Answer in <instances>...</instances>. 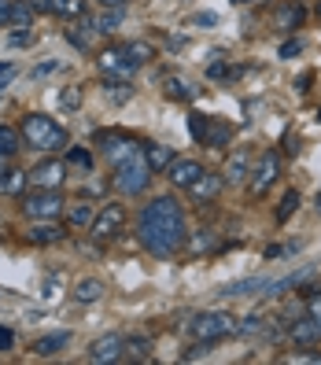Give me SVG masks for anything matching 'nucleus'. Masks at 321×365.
<instances>
[{
	"instance_id": "obj_12",
	"label": "nucleus",
	"mask_w": 321,
	"mask_h": 365,
	"mask_svg": "<svg viewBox=\"0 0 321 365\" xmlns=\"http://www.w3.org/2000/svg\"><path fill=\"white\" fill-rule=\"evenodd\" d=\"M237 336H248V339H266V343H277L281 339V329L273 325V317H263V314H251L237 325Z\"/></svg>"
},
{
	"instance_id": "obj_23",
	"label": "nucleus",
	"mask_w": 321,
	"mask_h": 365,
	"mask_svg": "<svg viewBox=\"0 0 321 365\" xmlns=\"http://www.w3.org/2000/svg\"><path fill=\"white\" fill-rule=\"evenodd\" d=\"M71 343V332H52V336H41L37 343H34V354L37 358H56L63 347Z\"/></svg>"
},
{
	"instance_id": "obj_60",
	"label": "nucleus",
	"mask_w": 321,
	"mask_h": 365,
	"mask_svg": "<svg viewBox=\"0 0 321 365\" xmlns=\"http://www.w3.org/2000/svg\"><path fill=\"white\" fill-rule=\"evenodd\" d=\"M317 122H321V111H317Z\"/></svg>"
},
{
	"instance_id": "obj_11",
	"label": "nucleus",
	"mask_w": 321,
	"mask_h": 365,
	"mask_svg": "<svg viewBox=\"0 0 321 365\" xmlns=\"http://www.w3.org/2000/svg\"><path fill=\"white\" fill-rule=\"evenodd\" d=\"M67 163H59L56 155L41 159L34 170H30V188H59L63 181H67Z\"/></svg>"
},
{
	"instance_id": "obj_5",
	"label": "nucleus",
	"mask_w": 321,
	"mask_h": 365,
	"mask_svg": "<svg viewBox=\"0 0 321 365\" xmlns=\"http://www.w3.org/2000/svg\"><path fill=\"white\" fill-rule=\"evenodd\" d=\"M96 144H100V152L107 155L111 166H122L126 159H133V155L144 152V140H137L133 133H122V130H100Z\"/></svg>"
},
{
	"instance_id": "obj_7",
	"label": "nucleus",
	"mask_w": 321,
	"mask_h": 365,
	"mask_svg": "<svg viewBox=\"0 0 321 365\" xmlns=\"http://www.w3.org/2000/svg\"><path fill=\"white\" fill-rule=\"evenodd\" d=\"M126 222H130V214H126L122 203H103L96 210L93 225H89V236L96 244H111V240H118V236L126 232Z\"/></svg>"
},
{
	"instance_id": "obj_29",
	"label": "nucleus",
	"mask_w": 321,
	"mask_h": 365,
	"mask_svg": "<svg viewBox=\"0 0 321 365\" xmlns=\"http://www.w3.org/2000/svg\"><path fill=\"white\" fill-rule=\"evenodd\" d=\"M30 23H34V4H30V0H15V4H11V15H8V26L30 30Z\"/></svg>"
},
{
	"instance_id": "obj_31",
	"label": "nucleus",
	"mask_w": 321,
	"mask_h": 365,
	"mask_svg": "<svg viewBox=\"0 0 321 365\" xmlns=\"http://www.w3.org/2000/svg\"><path fill=\"white\" fill-rule=\"evenodd\" d=\"M299 203H303V196H299V188H288L285 196H281V207H277V222L285 225V222L292 218V214L299 210Z\"/></svg>"
},
{
	"instance_id": "obj_38",
	"label": "nucleus",
	"mask_w": 321,
	"mask_h": 365,
	"mask_svg": "<svg viewBox=\"0 0 321 365\" xmlns=\"http://www.w3.org/2000/svg\"><path fill=\"white\" fill-rule=\"evenodd\" d=\"M59 107L63 111H78L81 107V85H67V89L59 93Z\"/></svg>"
},
{
	"instance_id": "obj_8",
	"label": "nucleus",
	"mask_w": 321,
	"mask_h": 365,
	"mask_svg": "<svg viewBox=\"0 0 321 365\" xmlns=\"http://www.w3.org/2000/svg\"><path fill=\"white\" fill-rule=\"evenodd\" d=\"M281 178V155L277 152H263L259 159L251 163V174H248V192L255 200L266 196V192L273 188V181Z\"/></svg>"
},
{
	"instance_id": "obj_30",
	"label": "nucleus",
	"mask_w": 321,
	"mask_h": 365,
	"mask_svg": "<svg viewBox=\"0 0 321 365\" xmlns=\"http://www.w3.org/2000/svg\"><path fill=\"white\" fill-rule=\"evenodd\" d=\"M229 140H233V130H229V125L210 118V125H207V140H203V144H207V148H225Z\"/></svg>"
},
{
	"instance_id": "obj_47",
	"label": "nucleus",
	"mask_w": 321,
	"mask_h": 365,
	"mask_svg": "<svg viewBox=\"0 0 321 365\" xmlns=\"http://www.w3.org/2000/svg\"><path fill=\"white\" fill-rule=\"evenodd\" d=\"M15 74H19V67H11V63H0V89H4Z\"/></svg>"
},
{
	"instance_id": "obj_55",
	"label": "nucleus",
	"mask_w": 321,
	"mask_h": 365,
	"mask_svg": "<svg viewBox=\"0 0 321 365\" xmlns=\"http://www.w3.org/2000/svg\"><path fill=\"white\" fill-rule=\"evenodd\" d=\"M100 4H103V8H126L130 0H100Z\"/></svg>"
},
{
	"instance_id": "obj_6",
	"label": "nucleus",
	"mask_w": 321,
	"mask_h": 365,
	"mask_svg": "<svg viewBox=\"0 0 321 365\" xmlns=\"http://www.w3.org/2000/svg\"><path fill=\"white\" fill-rule=\"evenodd\" d=\"M148 181H152V166H148L144 152L126 159L122 166H115V188L122 192V196H144Z\"/></svg>"
},
{
	"instance_id": "obj_10",
	"label": "nucleus",
	"mask_w": 321,
	"mask_h": 365,
	"mask_svg": "<svg viewBox=\"0 0 321 365\" xmlns=\"http://www.w3.org/2000/svg\"><path fill=\"white\" fill-rule=\"evenodd\" d=\"M85 358H89L93 365H115V361H126V336L107 332V336L93 339V343H89V351H85Z\"/></svg>"
},
{
	"instance_id": "obj_19",
	"label": "nucleus",
	"mask_w": 321,
	"mask_h": 365,
	"mask_svg": "<svg viewBox=\"0 0 321 365\" xmlns=\"http://www.w3.org/2000/svg\"><path fill=\"white\" fill-rule=\"evenodd\" d=\"M248 174H251V155L244 152V148H237V152L229 155V163H225V185H244L248 181Z\"/></svg>"
},
{
	"instance_id": "obj_41",
	"label": "nucleus",
	"mask_w": 321,
	"mask_h": 365,
	"mask_svg": "<svg viewBox=\"0 0 321 365\" xmlns=\"http://www.w3.org/2000/svg\"><path fill=\"white\" fill-rule=\"evenodd\" d=\"M281 148H285V155H299V133L295 130H285V137H281Z\"/></svg>"
},
{
	"instance_id": "obj_33",
	"label": "nucleus",
	"mask_w": 321,
	"mask_h": 365,
	"mask_svg": "<svg viewBox=\"0 0 321 365\" xmlns=\"http://www.w3.org/2000/svg\"><path fill=\"white\" fill-rule=\"evenodd\" d=\"M122 19H126L122 8H107V11L96 19V30H100V34H115V30L122 26Z\"/></svg>"
},
{
	"instance_id": "obj_44",
	"label": "nucleus",
	"mask_w": 321,
	"mask_h": 365,
	"mask_svg": "<svg viewBox=\"0 0 321 365\" xmlns=\"http://www.w3.org/2000/svg\"><path fill=\"white\" fill-rule=\"evenodd\" d=\"M281 361H310V365H321V351H303V354H288Z\"/></svg>"
},
{
	"instance_id": "obj_13",
	"label": "nucleus",
	"mask_w": 321,
	"mask_h": 365,
	"mask_svg": "<svg viewBox=\"0 0 321 365\" xmlns=\"http://www.w3.org/2000/svg\"><path fill=\"white\" fill-rule=\"evenodd\" d=\"M222 188H225V178H222V174H210V170H203V174L188 185V196L196 200V203H210V200H218V196H222Z\"/></svg>"
},
{
	"instance_id": "obj_32",
	"label": "nucleus",
	"mask_w": 321,
	"mask_h": 365,
	"mask_svg": "<svg viewBox=\"0 0 321 365\" xmlns=\"http://www.w3.org/2000/svg\"><path fill=\"white\" fill-rule=\"evenodd\" d=\"M30 185V170H8V181H4V196H23Z\"/></svg>"
},
{
	"instance_id": "obj_1",
	"label": "nucleus",
	"mask_w": 321,
	"mask_h": 365,
	"mask_svg": "<svg viewBox=\"0 0 321 365\" xmlns=\"http://www.w3.org/2000/svg\"><path fill=\"white\" fill-rule=\"evenodd\" d=\"M137 236H141L148 255H156V259H174V255L188 244V222H185L181 203L174 196H156L141 210Z\"/></svg>"
},
{
	"instance_id": "obj_18",
	"label": "nucleus",
	"mask_w": 321,
	"mask_h": 365,
	"mask_svg": "<svg viewBox=\"0 0 321 365\" xmlns=\"http://www.w3.org/2000/svg\"><path fill=\"white\" fill-rule=\"evenodd\" d=\"M144 159H148V166H152V174H166L170 163H174L178 155H174V148H170V144H152V140H144Z\"/></svg>"
},
{
	"instance_id": "obj_53",
	"label": "nucleus",
	"mask_w": 321,
	"mask_h": 365,
	"mask_svg": "<svg viewBox=\"0 0 321 365\" xmlns=\"http://www.w3.org/2000/svg\"><path fill=\"white\" fill-rule=\"evenodd\" d=\"M56 292H59V281H56V284H52V281H45V292H41V295H45V299H52Z\"/></svg>"
},
{
	"instance_id": "obj_28",
	"label": "nucleus",
	"mask_w": 321,
	"mask_h": 365,
	"mask_svg": "<svg viewBox=\"0 0 321 365\" xmlns=\"http://www.w3.org/2000/svg\"><path fill=\"white\" fill-rule=\"evenodd\" d=\"M19 148H23V130H11V125H0V159H11Z\"/></svg>"
},
{
	"instance_id": "obj_51",
	"label": "nucleus",
	"mask_w": 321,
	"mask_h": 365,
	"mask_svg": "<svg viewBox=\"0 0 321 365\" xmlns=\"http://www.w3.org/2000/svg\"><path fill=\"white\" fill-rule=\"evenodd\" d=\"M11 343H15L11 329H0V351H11Z\"/></svg>"
},
{
	"instance_id": "obj_48",
	"label": "nucleus",
	"mask_w": 321,
	"mask_h": 365,
	"mask_svg": "<svg viewBox=\"0 0 321 365\" xmlns=\"http://www.w3.org/2000/svg\"><path fill=\"white\" fill-rule=\"evenodd\" d=\"M34 4V11H41V15H52L56 11V0H30Z\"/></svg>"
},
{
	"instance_id": "obj_3",
	"label": "nucleus",
	"mask_w": 321,
	"mask_h": 365,
	"mask_svg": "<svg viewBox=\"0 0 321 365\" xmlns=\"http://www.w3.org/2000/svg\"><path fill=\"white\" fill-rule=\"evenodd\" d=\"M19 207L30 222H56L67 214V200L59 196V188H30L19 196Z\"/></svg>"
},
{
	"instance_id": "obj_45",
	"label": "nucleus",
	"mask_w": 321,
	"mask_h": 365,
	"mask_svg": "<svg viewBox=\"0 0 321 365\" xmlns=\"http://www.w3.org/2000/svg\"><path fill=\"white\" fill-rule=\"evenodd\" d=\"M299 52H303V41H285L277 56H281V59H292V56H299Z\"/></svg>"
},
{
	"instance_id": "obj_22",
	"label": "nucleus",
	"mask_w": 321,
	"mask_h": 365,
	"mask_svg": "<svg viewBox=\"0 0 321 365\" xmlns=\"http://www.w3.org/2000/svg\"><path fill=\"white\" fill-rule=\"evenodd\" d=\"M96 218V210L89 200H78V203H67V229H89Z\"/></svg>"
},
{
	"instance_id": "obj_26",
	"label": "nucleus",
	"mask_w": 321,
	"mask_h": 365,
	"mask_svg": "<svg viewBox=\"0 0 321 365\" xmlns=\"http://www.w3.org/2000/svg\"><path fill=\"white\" fill-rule=\"evenodd\" d=\"M126 361H152V339L148 336L126 339Z\"/></svg>"
},
{
	"instance_id": "obj_50",
	"label": "nucleus",
	"mask_w": 321,
	"mask_h": 365,
	"mask_svg": "<svg viewBox=\"0 0 321 365\" xmlns=\"http://www.w3.org/2000/svg\"><path fill=\"white\" fill-rule=\"evenodd\" d=\"M30 41H34L30 30H15V34H11V45H30Z\"/></svg>"
},
{
	"instance_id": "obj_17",
	"label": "nucleus",
	"mask_w": 321,
	"mask_h": 365,
	"mask_svg": "<svg viewBox=\"0 0 321 365\" xmlns=\"http://www.w3.org/2000/svg\"><path fill=\"white\" fill-rule=\"evenodd\" d=\"M303 19H307V8L299 4V0H288V4L277 8V15H273V26L288 34V30H295V26H303Z\"/></svg>"
},
{
	"instance_id": "obj_37",
	"label": "nucleus",
	"mask_w": 321,
	"mask_h": 365,
	"mask_svg": "<svg viewBox=\"0 0 321 365\" xmlns=\"http://www.w3.org/2000/svg\"><path fill=\"white\" fill-rule=\"evenodd\" d=\"M126 52H130V59L137 63V67H141V63H148V59L156 56V48L148 45V41H130V45H126Z\"/></svg>"
},
{
	"instance_id": "obj_34",
	"label": "nucleus",
	"mask_w": 321,
	"mask_h": 365,
	"mask_svg": "<svg viewBox=\"0 0 321 365\" xmlns=\"http://www.w3.org/2000/svg\"><path fill=\"white\" fill-rule=\"evenodd\" d=\"M244 67H229V63H210L207 67V78L210 81H233V78H240Z\"/></svg>"
},
{
	"instance_id": "obj_59",
	"label": "nucleus",
	"mask_w": 321,
	"mask_h": 365,
	"mask_svg": "<svg viewBox=\"0 0 321 365\" xmlns=\"http://www.w3.org/2000/svg\"><path fill=\"white\" fill-rule=\"evenodd\" d=\"M233 4H244V0H233Z\"/></svg>"
},
{
	"instance_id": "obj_58",
	"label": "nucleus",
	"mask_w": 321,
	"mask_h": 365,
	"mask_svg": "<svg viewBox=\"0 0 321 365\" xmlns=\"http://www.w3.org/2000/svg\"><path fill=\"white\" fill-rule=\"evenodd\" d=\"M314 11H317V19H321V0H317V4H314Z\"/></svg>"
},
{
	"instance_id": "obj_36",
	"label": "nucleus",
	"mask_w": 321,
	"mask_h": 365,
	"mask_svg": "<svg viewBox=\"0 0 321 365\" xmlns=\"http://www.w3.org/2000/svg\"><path fill=\"white\" fill-rule=\"evenodd\" d=\"M163 93H166L170 100H192V96H196V89H192V85H185L181 78H170Z\"/></svg>"
},
{
	"instance_id": "obj_35",
	"label": "nucleus",
	"mask_w": 321,
	"mask_h": 365,
	"mask_svg": "<svg viewBox=\"0 0 321 365\" xmlns=\"http://www.w3.org/2000/svg\"><path fill=\"white\" fill-rule=\"evenodd\" d=\"M103 93H107V100H115V103H126V100H133V89H130V85H126V81H111V78H107Z\"/></svg>"
},
{
	"instance_id": "obj_15",
	"label": "nucleus",
	"mask_w": 321,
	"mask_h": 365,
	"mask_svg": "<svg viewBox=\"0 0 321 365\" xmlns=\"http://www.w3.org/2000/svg\"><path fill=\"white\" fill-rule=\"evenodd\" d=\"M26 240L37 244V247H49V244H59L67 240V222H34V229L26 232Z\"/></svg>"
},
{
	"instance_id": "obj_14",
	"label": "nucleus",
	"mask_w": 321,
	"mask_h": 365,
	"mask_svg": "<svg viewBox=\"0 0 321 365\" xmlns=\"http://www.w3.org/2000/svg\"><path fill=\"white\" fill-rule=\"evenodd\" d=\"M295 347H314V343H321V325L307 314V317H299V321H288V332H285Z\"/></svg>"
},
{
	"instance_id": "obj_27",
	"label": "nucleus",
	"mask_w": 321,
	"mask_h": 365,
	"mask_svg": "<svg viewBox=\"0 0 321 365\" xmlns=\"http://www.w3.org/2000/svg\"><path fill=\"white\" fill-rule=\"evenodd\" d=\"M63 163H67L71 170H81V174H93V152H89V148L71 144V148H67V159H63Z\"/></svg>"
},
{
	"instance_id": "obj_54",
	"label": "nucleus",
	"mask_w": 321,
	"mask_h": 365,
	"mask_svg": "<svg viewBox=\"0 0 321 365\" xmlns=\"http://www.w3.org/2000/svg\"><path fill=\"white\" fill-rule=\"evenodd\" d=\"M310 78H314V74H303V78H299V85H295V89H299V93H307V89H310Z\"/></svg>"
},
{
	"instance_id": "obj_24",
	"label": "nucleus",
	"mask_w": 321,
	"mask_h": 365,
	"mask_svg": "<svg viewBox=\"0 0 321 365\" xmlns=\"http://www.w3.org/2000/svg\"><path fill=\"white\" fill-rule=\"evenodd\" d=\"M103 281L100 277H81V281L74 284V299L78 303H96V299H103Z\"/></svg>"
},
{
	"instance_id": "obj_49",
	"label": "nucleus",
	"mask_w": 321,
	"mask_h": 365,
	"mask_svg": "<svg viewBox=\"0 0 321 365\" xmlns=\"http://www.w3.org/2000/svg\"><path fill=\"white\" fill-rule=\"evenodd\" d=\"M59 67H63V63H41V67L34 71V78H45V74H56Z\"/></svg>"
},
{
	"instance_id": "obj_4",
	"label": "nucleus",
	"mask_w": 321,
	"mask_h": 365,
	"mask_svg": "<svg viewBox=\"0 0 321 365\" xmlns=\"http://www.w3.org/2000/svg\"><path fill=\"white\" fill-rule=\"evenodd\" d=\"M237 325H240V317H233L229 310H203L188 321V332H192V339L218 343V339L237 336Z\"/></svg>"
},
{
	"instance_id": "obj_16",
	"label": "nucleus",
	"mask_w": 321,
	"mask_h": 365,
	"mask_svg": "<svg viewBox=\"0 0 321 365\" xmlns=\"http://www.w3.org/2000/svg\"><path fill=\"white\" fill-rule=\"evenodd\" d=\"M200 174H203V163H196V159H181V155L170 163V170H166L170 185H174V188H185V192H188V185L196 181Z\"/></svg>"
},
{
	"instance_id": "obj_43",
	"label": "nucleus",
	"mask_w": 321,
	"mask_h": 365,
	"mask_svg": "<svg viewBox=\"0 0 321 365\" xmlns=\"http://www.w3.org/2000/svg\"><path fill=\"white\" fill-rule=\"evenodd\" d=\"M307 314L321 325V292H310V295H307Z\"/></svg>"
},
{
	"instance_id": "obj_21",
	"label": "nucleus",
	"mask_w": 321,
	"mask_h": 365,
	"mask_svg": "<svg viewBox=\"0 0 321 365\" xmlns=\"http://www.w3.org/2000/svg\"><path fill=\"white\" fill-rule=\"evenodd\" d=\"M266 288H270L266 277H248V281H233V284H225L218 295H225V299H240V295H266Z\"/></svg>"
},
{
	"instance_id": "obj_40",
	"label": "nucleus",
	"mask_w": 321,
	"mask_h": 365,
	"mask_svg": "<svg viewBox=\"0 0 321 365\" xmlns=\"http://www.w3.org/2000/svg\"><path fill=\"white\" fill-rule=\"evenodd\" d=\"M207 125H210L207 115H188V133H192V140H196V144L207 140Z\"/></svg>"
},
{
	"instance_id": "obj_39",
	"label": "nucleus",
	"mask_w": 321,
	"mask_h": 365,
	"mask_svg": "<svg viewBox=\"0 0 321 365\" xmlns=\"http://www.w3.org/2000/svg\"><path fill=\"white\" fill-rule=\"evenodd\" d=\"M85 11V0H56V11L52 15H59V19H78Z\"/></svg>"
},
{
	"instance_id": "obj_57",
	"label": "nucleus",
	"mask_w": 321,
	"mask_h": 365,
	"mask_svg": "<svg viewBox=\"0 0 321 365\" xmlns=\"http://www.w3.org/2000/svg\"><path fill=\"white\" fill-rule=\"evenodd\" d=\"M314 210L321 214V192H317V196H314Z\"/></svg>"
},
{
	"instance_id": "obj_52",
	"label": "nucleus",
	"mask_w": 321,
	"mask_h": 365,
	"mask_svg": "<svg viewBox=\"0 0 321 365\" xmlns=\"http://www.w3.org/2000/svg\"><path fill=\"white\" fill-rule=\"evenodd\" d=\"M11 4H15V0H0V26H8V15H11Z\"/></svg>"
},
{
	"instance_id": "obj_9",
	"label": "nucleus",
	"mask_w": 321,
	"mask_h": 365,
	"mask_svg": "<svg viewBox=\"0 0 321 365\" xmlns=\"http://www.w3.org/2000/svg\"><path fill=\"white\" fill-rule=\"evenodd\" d=\"M96 67H100V74L103 78H115V81H130L133 78V71H137V63L130 59V52H126V45H111V48H103L100 56H96Z\"/></svg>"
},
{
	"instance_id": "obj_42",
	"label": "nucleus",
	"mask_w": 321,
	"mask_h": 365,
	"mask_svg": "<svg viewBox=\"0 0 321 365\" xmlns=\"http://www.w3.org/2000/svg\"><path fill=\"white\" fill-rule=\"evenodd\" d=\"M207 351H210V343L196 339V343H192V347L185 351V361H200V358H207Z\"/></svg>"
},
{
	"instance_id": "obj_56",
	"label": "nucleus",
	"mask_w": 321,
	"mask_h": 365,
	"mask_svg": "<svg viewBox=\"0 0 321 365\" xmlns=\"http://www.w3.org/2000/svg\"><path fill=\"white\" fill-rule=\"evenodd\" d=\"M4 181H8V166H4V159H0V192H4Z\"/></svg>"
},
{
	"instance_id": "obj_46",
	"label": "nucleus",
	"mask_w": 321,
	"mask_h": 365,
	"mask_svg": "<svg viewBox=\"0 0 321 365\" xmlns=\"http://www.w3.org/2000/svg\"><path fill=\"white\" fill-rule=\"evenodd\" d=\"M192 23L203 26V30H210V26H218V15H214V11H200L196 19H192Z\"/></svg>"
},
{
	"instance_id": "obj_25",
	"label": "nucleus",
	"mask_w": 321,
	"mask_h": 365,
	"mask_svg": "<svg viewBox=\"0 0 321 365\" xmlns=\"http://www.w3.org/2000/svg\"><path fill=\"white\" fill-rule=\"evenodd\" d=\"M192 255H207L218 247V236H214V229H200V232H188V244H185Z\"/></svg>"
},
{
	"instance_id": "obj_20",
	"label": "nucleus",
	"mask_w": 321,
	"mask_h": 365,
	"mask_svg": "<svg viewBox=\"0 0 321 365\" xmlns=\"http://www.w3.org/2000/svg\"><path fill=\"white\" fill-rule=\"evenodd\" d=\"M96 34H100V30H96V19H89V15H85V19L78 15V19H74V26H67L71 45H74V48H81V52L93 45V37H96Z\"/></svg>"
},
{
	"instance_id": "obj_2",
	"label": "nucleus",
	"mask_w": 321,
	"mask_h": 365,
	"mask_svg": "<svg viewBox=\"0 0 321 365\" xmlns=\"http://www.w3.org/2000/svg\"><path fill=\"white\" fill-rule=\"evenodd\" d=\"M23 144L34 148V152H63V148H71V133L63 130L59 122H52L49 115H41V111H30L23 118Z\"/></svg>"
}]
</instances>
